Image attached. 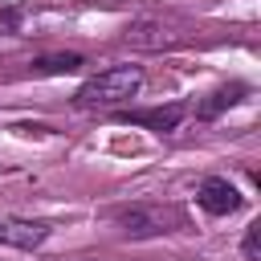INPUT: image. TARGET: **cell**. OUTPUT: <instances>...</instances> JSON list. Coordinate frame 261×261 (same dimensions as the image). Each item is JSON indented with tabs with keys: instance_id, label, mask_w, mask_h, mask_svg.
<instances>
[{
	"instance_id": "1",
	"label": "cell",
	"mask_w": 261,
	"mask_h": 261,
	"mask_svg": "<svg viewBox=\"0 0 261 261\" xmlns=\"http://www.w3.org/2000/svg\"><path fill=\"white\" fill-rule=\"evenodd\" d=\"M143 90V69L139 65H114V69H102L94 77H86L73 94V102L82 110H98V106H122L130 102L135 94Z\"/></svg>"
},
{
	"instance_id": "2",
	"label": "cell",
	"mask_w": 261,
	"mask_h": 261,
	"mask_svg": "<svg viewBox=\"0 0 261 261\" xmlns=\"http://www.w3.org/2000/svg\"><path fill=\"white\" fill-rule=\"evenodd\" d=\"M118 228L130 237V241H147V237H163L179 224V212L175 208H159V204H135V208H122L118 216Z\"/></svg>"
},
{
	"instance_id": "3",
	"label": "cell",
	"mask_w": 261,
	"mask_h": 261,
	"mask_svg": "<svg viewBox=\"0 0 261 261\" xmlns=\"http://www.w3.org/2000/svg\"><path fill=\"white\" fill-rule=\"evenodd\" d=\"M196 204H200L208 216H228V212H237V208L245 204V196H241V188H237L232 179L208 175V179H200V188H196Z\"/></svg>"
},
{
	"instance_id": "4",
	"label": "cell",
	"mask_w": 261,
	"mask_h": 261,
	"mask_svg": "<svg viewBox=\"0 0 261 261\" xmlns=\"http://www.w3.org/2000/svg\"><path fill=\"white\" fill-rule=\"evenodd\" d=\"M53 224L45 220H24V216H0V245L12 249H41L49 241Z\"/></svg>"
},
{
	"instance_id": "5",
	"label": "cell",
	"mask_w": 261,
	"mask_h": 261,
	"mask_svg": "<svg viewBox=\"0 0 261 261\" xmlns=\"http://www.w3.org/2000/svg\"><path fill=\"white\" fill-rule=\"evenodd\" d=\"M184 114H188V106H155V110H126V114H118L122 122H135V126H147V130H155V135H167V130H175L179 122H184Z\"/></svg>"
},
{
	"instance_id": "6",
	"label": "cell",
	"mask_w": 261,
	"mask_h": 261,
	"mask_svg": "<svg viewBox=\"0 0 261 261\" xmlns=\"http://www.w3.org/2000/svg\"><path fill=\"white\" fill-rule=\"evenodd\" d=\"M245 94H249V86H245V82H228V86H216V90H212L204 102H196V118L212 122V118H220L228 106H237Z\"/></svg>"
},
{
	"instance_id": "7",
	"label": "cell",
	"mask_w": 261,
	"mask_h": 261,
	"mask_svg": "<svg viewBox=\"0 0 261 261\" xmlns=\"http://www.w3.org/2000/svg\"><path fill=\"white\" fill-rule=\"evenodd\" d=\"M126 45H135V49H163V45H171V33L163 24H155V20H139V24L126 29Z\"/></svg>"
},
{
	"instance_id": "8",
	"label": "cell",
	"mask_w": 261,
	"mask_h": 261,
	"mask_svg": "<svg viewBox=\"0 0 261 261\" xmlns=\"http://www.w3.org/2000/svg\"><path fill=\"white\" fill-rule=\"evenodd\" d=\"M82 65H86L82 53H49V57H37L29 69H33L37 77H57V73H73V69H82Z\"/></svg>"
},
{
	"instance_id": "9",
	"label": "cell",
	"mask_w": 261,
	"mask_h": 261,
	"mask_svg": "<svg viewBox=\"0 0 261 261\" xmlns=\"http://www.w3.org/2000/svg\"><path fill=\"white\" fill-rule=\"evenodd\" d=\"M241 249H245V261H261V224H249Z\"/></svg>"
},
{
	"instance_id": "10",
	"label": "cell",
	"mask_w": 261,
	"mask_h": 261,
	"mask_svg": "<svg viewBox=\"0 0 261 261\" xmlns=\"http://www.w3.org/2000/svg\"><path fill=\"white\" fill-rule=\"evenodd\" d=\"M20 20H24V12H20V8H4V12H0V33H16V29H20Z\"/></svg>"
}]
</instances>
